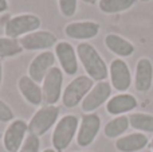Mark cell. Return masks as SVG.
Returning a JSON list of instances; mask_svg holds the SVG:
<instances>
[{
    "label": "cell",
    "mask_w": 153,
    "mask_h": 152,
    "mask_svg": "<svg viewBox=\"0 0 153 152\" xmlns=\"http://www.w3.org/2000/svg\"><path fill=\"white\" fill-rule=\"evenodd\" d=\"M78 61L83 66L86 75L93 81H105L109 75V67L98 50L89 42H81L75 47Z\"/></svg>",
    "instance_id": "1"
},
{
    "label": "cell",
    "mask_w": 153,
    "mask_h": 152,
    "mask_svg": "<svg viewBox=\"0 0 153 152\" xmlns=\"http://www.w3.org/2000/svg\"><path fill=\"white\" fill-rule=\"evenodd\" d=\"M79 127V120L75 115H65L56 121L51 135L53 148L56 152L65 151L76 136Z\"/></svg>",
    "instance_id": "2"
},
{
    "label": "cell",
    "mask_w": 153,
    "mask_h": 152,
    "mask_svg": "<svg viewBox=\"0 0 153 152\" xmlns=\"http://www.w3.org/2000/svg\"><path fill=\"white\" fill-rule=\"evenodd\" d=\"M42 26V20L34 13H19L10 18L4 24V35L13 39H20L24 35L38 31Z\"/></svg>",
    "instance_id": "3"
},
{
    "label": "cell",
    "mask_w": 153,
    "mask_h": 152,
    "mask_svg": "<svg viewBox=\"0 0 153 152\" xmlns=\"http://www.w3.org/2000/svg\"><path fill=\"white\" fill-rule=\"evenodd\" d=\"M59 113L61 109L56 105H45L39 108L28 121V133L36 135L38 137L47 133L59 120Z\"/></svg>",
    "instance_id": "4"
},
{
    "label": "cell",
    "mask_w": 153,
    "mask_h": 152,
    "mask_svg": "<svg viewBox=\"0 0 153 152\" xmlns=\"http://www.w3.org/2000/svg\"><path fill=\"white\" fill-rule=\"evenodd\" d=\"M94 81L89 75H78L71 80L62 93V102L66 108H75L83 101L91 88Z\"/></svg>",
    "instance_id": "5"
},
{
    "label": "cell",
    "mask_w": 153,
    "mask_h": 152,
    "mask_svg": "<svg viewBox=\"0 0 153 152\" xmlns=\"http://www.w3.org/2000/svg\"><path fill=\"white\" fill-rule=\"evenodd\" d=\"M63 93V72L61 67L54 66L42 82V94L45 105H56L62 100Z\"/></svg>",
    "instance_id": "6"
},
{
    "label": "cell",
    "mask_w": 153,
    "mask_h": 152,
    "mask_svg": "<svg viewBox=\"0 0 153 152\" xmlns=\"http://www.w3.org/2000/svg\"><path fill=\"white\" fill-rule=\"evenodd\" d=\"M28 135V123L22 118L12 120L3 133V145L8 152H18Z\"/></svg>",
    "instance_id": "7"
},
{
    "label": "cell",
    "mask_w": 153,
    "mask_h": 152,
    "mask_svg": "<svg viewBox=\"0 0 153 152\" xmlns=\"http://www.w3.org/2000/svg\"><path fill=\"white\" fill-rule=\"evenodd\" d=\"M20 46L26 51H47L55 47L58 43L55 34L47 30H38L28 35H24L19 39Z\"/></svg>",
    "instance_id": "8"
},
{
    "label": "cell",
    "mask_w": 153,
    "mask_h": 152,
    "mask_svg": "<svg viewBox=\"0 0 153 152\" xmlns=\"http://www.w3.org/2000/svg\"><path fill=\"white\" fill-rule=\"evenodd\" d=\"M101 129V117L97 113H85L79 121L78 132H76V144L85 148L89 147Z\"/></svg>",
    "instance_id": "9"
},
{
    "label": "cell",
    "mask_w": 153,
    "mask_h": 152,
    "mask_svg": "<svg viewBox=\"0 0 153 152\" xmlns=\"http://www.w3.org/2000/svg\"><path fill=\"white\" fill-rule=\"evenodd\" d=\"M111 96V85L108 81H100L94 83L91 90L81 102V108L85 113H94L101 105L109 101Z\"/></svg>",
    "instance_id": "10"
},
{
    "label": "cell",
    "mask_w": 153,
    "mask_h": 152,
    "mask_svg": "<svg viewBox=\"0 0 153 152\" xmlns=\"http://www.w3.org/2000/svg\"><path fill=\"white\" fill-rule=\"evenodd\" d=\"M56 61L59 62L62 72L67 75H75L78 72V55L75 47L70 42L58 40L54 47Z\"/></svg>",
    "instance_id": "11"
},
{
    "label": "cell",
    "mask_w": 153,
    "mask_h": 152,
    "mask_svg": "<svg viewBox=\"0 0 153 152\" xmlns=\"http://www.w3.org/2000/svg\"><path fill=\"white\" fill-rule=\"evenodd\" d=\"M55 54L53 51H40L39 54L32 58L28 65V77L32 78L35 82L42 83L47 73L55 66Z\"/></svg>",
    "instance_id": "12"
},
{
    "label": "cell",
    "mask_w": 153,
    "mask_h": 152,
    "mask_svg": "<svg viewBox=\"0 0 153 152\" xmlns=\"http://www.w3.org/2000/svg\"><path fill=\"white\" fill-rule=\"evenodd\" d=\"M109 77L110 85L116 90L125 93L132 85V73L128 63L121 58H116L111 61L109 66Z\"/></svg>",
    "instance_id": "13"
},
{
    "label": "cell",
    "mask_w": 153,
    "mask_h": 152,
    "mask_svg": "<svg viewBox=\"0 0 153 152\" xmlns=\"http://www.w3.org/2000/svg\"><path fill=\"white\" fill-rule=\"evenodd\" d=\"M101 26L100 23L93 20H78V22H70L65 26V34L66 37L71 38V39L82 40L86 42L89 39L95 38L100 34Z\"/></svg>",
    "instance_id": "14"
},
{
    "label": "cell",
    "mask_w": 153,
    "mask_h": 152,
    "mask_svg": "<svg viewBox=\"0 0 153 152\" xmlns=\"http://www.w3.org/2000/svg\"><path fill=\"white\" fill-rule=\"evenodd\" d=\"M153 85V63L149 58H140L136 65L134 88L140 93L151 90Z\"/></svg>",
    "instance_id": "15"
},
{
    "label": "cell",
    "mask_w": 153,
    "mask_h": 152,
    "mask_svg": "<svg viewBox=\"0 0 153 152\" xmlns=\"http://www.w3.org/2000/svg\"><path fill=\"white\" fill-rule=\"evenodd\" d=\"M138 105L137 98L129 93H120L110 97L106 102V112L111 116H122L128 112H132Z\"/></svg>",
    "instance_id": "16"
},
{
    "label": "cell",
    "mask_w": 153,
    "mask_h": 152,
    "mask_svg": "<svg viewBox=\"0 0 153 152\" xmlns=\"http://www.w3.org/2000/svg\"><path fill=\"white\" fill-rule=\"evenodd\" d=\"M18 89L19 93L23 96V98L34 107H40L43 102L42 86L35 82L28 75H22L18 80Z\"/></svg>",
    "instance_id": "17"
},
{
    "label": "cell",
    "mask_w": 153,
    "mask_h": 152,
    "mask_svg": "<svg viewBox=\"0 0 153 152\" xmlns=\"http://www.w3.org/2000/svg\"><path fill=\"white\" fill-rule=\"evenodd\" d=\"M149 140L143 132H136L126 136H121L116 140V148L120 152H138L148 145Z\"/></svg>",
    "instance_id": "18"
},
{
    "label": "cell",
    "mask_w": 153,
    "mask_h": 152,
    "mask_svg": "<svg viewBox=\"0 0 153 152\" xmlns=\"http://www.w3.org/2000/svg\"><path fill=\"white\" fill-rule=\"evenodd\" d=\"M105 46L111 51L113 54H116L117 57L121 58H126L130 57L134 53V46L133 43H130L128 39L122 38L121 35L117 34H108L105 37Z\"/></svg>",
    "instance_id": "19"
},
{
    "label": "cell",
    "mask_w": 153,
    "mask_h": 152,
    "mask_svg": "<svg viewBox=\"0 0 153 152\" xmlns=\"http://www.w3.org/2000/svg\"><path fill=\"white\" fill-rule=\"evenodd\" d=\"M130 127L129 124V117L125 115L117 116L113 120H110L103 128V135L108 139H118L121 137L125 132L128 131V128Z\"/></svg>",
    "instance_id": "20"
},
{
    "label": "cell",
    "mask_w": 153,
    "mask_h": 152,
    "mask_svg": "<svg viewBox=\"0 0 153 152\" xmlns=\"http://www.w3.org/2000/svg\"><path fill=\"white\" fill-rule=\"evenodd\" d=\"M137 0H100L98 8L103 13H120L130 10Z\"/></svg>",
    "instance_id": "21"
},
{
    "label": "cell",
    "mask_w": 153,
    "mask_h": 152,
    "mask_svg": "<svg viewBox=\"0 0 153 152\" xmlns=\"http://www.w3.org/2000/svg\"><path fill=\"white\" fill-rule=\"evenodd\" d=\"M129 117V124L133 129L140 132L153 133V116L149 113H132Z\"/></svg>",
    "instance_id": "22"
},
{
    "label": "cell",
    "mask_w": 153,
    "mask_h": 152,
    "mask_svg": "<svg viewBox=\"0 0 153 152\" xmlns=\"http://www.w3.org/2000/svg\"><path fill=\"white\" fill-rule=\"evenodd\" d=\"M19 39L8 37H0V59L3 58H13L23 53Z\"/></svg>",
    "instance_id": "23"
},
{
    "label": "cell",
    "mask_w": 153,
    "mask_h": 152,
    "mask_svg": "<svg viewBox=\"0 0 153 152\" xmlns=\"http://www.w3.org/2000/svg\"><path fill=\"white\" fill-rule=\"evenodd\" d=\"M40 151V140L36 135L28 133L24 140V143L22 144L20 150L18 152H39Z\"/></svg>",
    "instance_id": "24"
},
{
    "label": "cell",
    "mask_w": 153,
    "mask_h": 152,
    "mask_svg": "<svg viewBox=\"0 0 153 152\" xmlns=\"http://www.w3.org/2000/svg\"><path fill=\"white\" fill-rule=\"evenodd\" d=\"M58 7L65 18H71L76 12L78 0H58Z\"/></svg>",
    "instance_id": "25"
},
{
    "label": "cell",
    "mask_w": 153,
    "mask_h": 152,
    "mask_svg": "<svg viewBox=\"0 0 153 152\" xmlns=\"http://www.w3.org/2000/svg\"><path fill=\"white\" fill-rule=\"evenodd\" d=\"M12 120H15L12 109L3 100H0V123H11Z\"/></svg>",
    "instance_id": "26"
},
{
    "label": "cell",
    "mask_w": 153,
    "mask_h": 152,
    "mask_svg": "<svg viewBox=\"0 0 153 152\" xmlns=\"http://www.w3.org/2000/svg\"><path fill=\"white\" fill-rule=\"evenodd\" d=\"M8 10V0H0V13Z\"/></svg>",
    "instance_id": "27"
},
{
    "label": "cell",
    "mask_w": 153,
    "mask_h": 152,
    "mask_svg": "<svg viewBox=\"0 0 153 152\" xmlns=\"http://www.w3.org/2000/svg\"><path fill=\"white\" fill-rule=\"evenodd\" d=\"M1 82H3V63L0 59V88H1Z\"/></svg>",
    "instance_id": "28"
},
{
    "label": "cell",
    "mask_w": 153,
    "mask_h": 152,
    "mask_svg": "<svg viewBox=\"0 0 153 152\" xmlns=\"http://www.w3.org/2000/svg\"><path fill=\"white\" fill-rule=\"evenodd\" d=\"M83 3H86V4H90V5H94L95 3H98L100 0H82Z\"/></svg>",
    "instance_id": "29"
},
{
    "label": "cell",
    "mask_w": 153,
    "mask_h": 152,
    "mask_svg": "<svg viewBox=\"0 0 153 152\" xmlns=\"http://www.w3.org/2000/svg\"><path fill=\"white\" fill-rule=\"evenodd\" d=\"M42 152H56L54 148H46V150H43Z\"/></svg>",
    "instance_id": "30"
},
{
    "label": "cell",
    "mask_w": 153,
    "mask_h": 152,
    "mask_svg": "<svg viewBox=\"0 0 153 152\" xmlns=\"http://www.w3.org/2000/svg\"><path fill=\"white\" fill-rule=\"evenodd\" d=\"M140 1H143V3H148V1H151V0H140Z\"/></svg>",
    "instance_id": "31"
},
{
    "label": "cell",
    "mask_w": 153,
    "mask_h": 152,
    "mask_svg": "<svg viewBox=\"0 0 153 152\" xmlns=\"http://www.w3.org/2000/svg\"><path fill=\"white\" fill-rule=\"evenodd\" d=\"M151 145H152V152H153V139H152V143H151Z\"/></svg>",
    "instance_id": "32"
},
{
    "label": "cell",
    "mask_w": 153,
    "mask_h": 152,
    "mask_svg": "<svg viewBox=\"0 0 153 152\" xmlns=\"http://www.w3.org/2000/svg\"><path fill=\"white\" fill-rule=\"evenodd\" d=\"M0 140H1V133H0Z\"/></svg>",
    "instance_id": "33"
}]
</instances>
